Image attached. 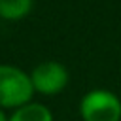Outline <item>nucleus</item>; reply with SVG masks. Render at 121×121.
Segmentation results:
<instances>
[{"label":"nucleus","instance_id":"obj_6","mask_svg":"<svg viewBox=\"0 0 121 121\" xmlns=\"http://www.w3.org/2000/svg\"><path fill=\"white\" fill-rule=\"evenodd\" d=\"M8 117H9V115L6 113V110H2V108H0V121H8Z\"/></svg>","mask_w":121,"mask_h":121},{"label":"nucleus","instance_id":"obj_2","mask_svg":"<svg viewBox=\"0 0 121 121\" xmlns=\"http://www.w3.org/2000/svg\"><path fill=\"white\" fill-rule=\"evenodd\" d=\"M83 121H121V100L108 89H93L79 100Z\"/></svg>","mask_w":121,"mask_h":121},{"label":"nucleus","instance_id":"obj_4","mask_svg":"<svg viewBox=\"0 0 121 121\" xmlns=\"http://www.w3.org/2000/svg\"><path fill=\"white\" fill-rule=\"evenodd\" d=\"M8 121H53V113L45 104L40 102H28L17 110H13V113H9Z\"/></svg>","mask_w":121,"mask_h":121},{"label":"nucleus","instance_id":"obj_3","mask_svg":"<svg viewBox=\"0 0 121 121\" xmlns=\"http://www.w3.org/2000/svg\"><path fill=\"white\" fill-rule=\"evenodd\" d=\"M68 79H70V76H68L66 66L57 60L40 62L30 72V81H32L34 93H40L45 96L60 93L68 85Z\"/></svg>","mask_w":121,"mask_h":121},{"label":"nucleus","instance_id":"obj_5","mask_svg":"<svg viewBox=\"0 0 121 121\" xmlns=\"http://www.w3.org/2000/svg\"><path fill=\"white\" fill-rule=\"evenodd\" d=\"M34 0H0V17L6 21H21L32 9Z\"/></svg>","mask_w":121,"mask_h":121},{"label":"nucleus","instance_id":"obj_1","mask_svg":"<svg viewBox=\"0 0 121 121\" xmlns=\"http://www.w3.org/2000/svg\"><path fill=\"white\" fill-rule=\"evenodd\" d=\"M34 87L30 74L13 64H0V108L17 110L32 102Z\"/></svg>","mask_w":121,"mask_h":121}]
</instances>
